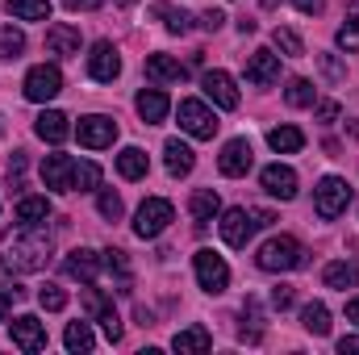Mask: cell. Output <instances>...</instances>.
Returning a JSON list of instances; mask_svg holds the SVG:
<instances>
[{
	"mask_svg": "<svg viewBox=\"0 0 359 355\" xmlns=\"http://www.w3.org/2000/svg\"><path fill=\"white\" fill-rule=\"evenodd\" d=\"M50 251H55V243L42 226H17L0 239V267L13 276H29L50 264Z\"/></svg>",
	"mask_w": 359,
	"mask_h": 355,
	"instance_id": "cell-1",
	"label": "cell"
},
{
	"mask_svg": "<svg viewBox=\"0 0 359 355\" xmlns=\"http://www.w3.org/2000/svg\"><path fill=\"white\" fill-rule=\"evenodd\" d=\"M255 264L264 267V272H292V267L305 264V247H301L292 234H276V239H268V243L259 247Z\"/></svg>",
	"mask_w": 359,
	"mask_h": 355,
	"instance_id": "cell-2",
	"label": "cell"
},
{
	"mask_svg": "<svg viewBox=\"0 0 359 355\" xmlns=\"http://www.w3.org/2000/svg\"><path fill=\"white\" fill-rule=\"evenodd\" d=\"M347 205H351V184H347V180L343 176L318 180V188H313V209H318V217L334 222L339 213H347Z\"/></svg>",
	"mask_w": 359,
	"mask_h": 355,
	"instance_id": "cell-3",
	"label": "cell"
},
{
	"mask_svg": "<svg viewBox=\"0 0 359 355\" xmlns=\"http://www.w3.org/2000/svg\"><path fill=\"white\" fill-rule=\"evenodd\" d=\"M172 217H176L172 201H163V196H147V201L138 205V213H134V234H138V239H159V234L172 226Z\"/></svg>",
	"mask_w": 359,
	"mask_h": 355,
	"instance_id": "cell-4",
	"label": "cell"
},
{
	"mask_svg": "<svg viewBox=\"0 0 359 355\" xmlns=\"http://www.w3.org/2000/svg\"><path fill=\"white\" fill-rule=\"evenodd\" d=\"M59 92H63V72H59L55 63H38V67L25 72V100L46 105V100H55Z\"/></svg>",
	"mask_w": 359,
	"mask_h": 355,
	"instance_id": "cell-5",
	"label": "cell"
},
{
	"mask_svg": "<svg viewBox=\"0 0 359 355\" xmlns=\"http://www.w3.org/2000/svg\"><path fill=\"white\" fill-rule=\"evenodd\" d=\"M217 113L205 105V100H180V130L192 134V138H213L217 134Z\"/></svg>",
	"mask_w": 359,
	"mask_h": 355,
	"instance_id": "cell-6",
	"label": "cell"
},
{
	"mask_svg": "<svg viewBox=\"0 0 359 355\" xmlns=\"http://www.w3.org/2000/svg\"><path fill=\"white\" fill-rule=\"evenodd\" d=\"M217 230H222V239H226V247H247L251 243V234L259 230V222H255V209H226L222 213V222H217Z\"/></svg>",
	"mask_w": 359,
	"mask_h": 355,
	"instance_id": "cell-7",
	"label": "cell"
},
{
	"mask_svg": "<svg viewBox=\"0 0 359 355\" xmlns=\"http://www.w3.org/2000/svg\"><path fill=\"white\" fill-rule=\"evenodd\" d=\"M192 267H196V280H201L205 293L217 297V293L230 288V267H226L222 255H213V251H196V255H192Z\"/></svg>",
	"mask_w": 359,
	"mask_h": 355,
	"instance_id": "cell-8",
	"label": "cell"
},
{
	"mask_svg": "<svg viewBox=\"0 0 359 355\" xmlns=\"http://www.w3.org/2000/svg\"><path fill=\"white\" fill-rule=\"evenodd\" d=\"M8 335H13V347L25 355H38L46 351V322H38L34 314H21L8 322Z\"/></svg>",
	"mask_w": 359,
	"mask_h": 355,
	"instance_id": "cell-9",
	"label": "cell"
},
{
	"mask_svg": "<svg viewBox=\"0 0 359 355\" xmlns=\"http://www.w3.org/2000/svg\"><path fill=\"white\" fill-rule=\"evenodd\" d=\"M76 138H80V147H88V151H104V147H113V138H117V121H113V117H100V113L80 117Z\"/></svg>",
	"mask_w": 359,
	"mask_h": 355,
	"instance_id": "cell-10",
	"label": "cell"
},
{
	"mask_svg": "<svg viewBox=\"0 0 359 355\" xmlns=\"http://www.w3.org/2000/svg\"><path fill=\"white\" fill-rule=\"evenodd\" d=\"M251 163H255V151H251V142L247 138H230L226 147H222V155H217V168H222V176L238 180L251 172Z\"/></svg>",
	"mask_w": 359,
	"mask_h": 355,
	"instance_id": "cell-11",
	"label": "cell"
},
{
	"mask_svg": "<svg viewBox=\"0 0 359 355\" xmlns=\"http://www.w3.org/2000/svg\"><path fill=\"white\" fill-rule=\"evenodd\" d=\"M88 76L96 84H113L117 76H121V55H117V46L113 42H96L88 55Z\"/></svg>",
	"mask_w": 359,
	"mask_h": 355,
	"instance_id": "cell-12",
	"label": "cell"
},
{
	"mask_svg": "<svg viewBox=\"0 0 359 355\" xmlns=\"http://www.w3.org/2000/svg\"><path fill=\"white\" fill-rule=\"evenodd\" d=\"M201 88H205V96L217 105V109H238V84H234V76H226V72H205L201 76Z\"/></svg>",
	"mask_w": 359,
	"mask_h": 355,
	"instance_id": "cell-13",
	"label": "cell"
},
{
	"mask_svg": "<svg viewBox=\"0 0 359 355\" xmlns=\"http://www.w3.org/2000/svg\"><path fill=\"white\" fill-rule=\"evenodd\" d=\"M259 184H264V192L280 196V201H292V196H297V172H292L288 163H268V168L259 172Z\"/></svg>",
	"mask_w": 359,
	"mask_h": 355,
	"instance_id": "cell-14",
	"label": "cell"
},
{
	"mask_svg": "<svg viewBox=\"0 0 359 355\" xmlns=\"http://www.w3.org/2000/svg\"><path fill=\"white\" fill-rule=\"evenodd\" d=\"M46 55H55V59H72V55H80V29L67 25V21L50 25V29H46Z\"/></svg>",
	"mask_w": 359,
	"mask_h": 355,
	"instance_id": "cell-15",
	"label": "cell"
},
{
	"mask_svg": "<svg viewBox=\"0 0 359 355\" xmlns=\"http://www.w3.org/2000/svg\"><path fill=\"white\" fill-rule=\"evenodd\" d=\"M247 80H251L255 88H271V84L280 80V55H271V51H255V55L247 59Z\"/></svg>",
	"mask_w": 359,
	"mask_h": 355,
	"instance_id": "cell-16",
	"label": "cell"
},
{
	"mask_svg": "<svg viewBox=\"0 0 359 355\" xmlns=\"http://www.w3.org/2000/svg\"><path fill=\"white\" fill-rule=\"evenodd\" d=\"M134 109H138V117H142L147 126H159V121L168 117L172 100H168V92L163 88H142L138 96H134Z\"/></svg>",
	"mask_w": 359,
	"mask_h": 355,
	"instance_id": "cell-17",
	"label": "cell"
},
{
	"mask_svg": "<svg viewBox=\"0 0 359 355\" xmlns=\"http://www.w3.org/2000/svg\"><path fill=\"white\" fill-rule=\"evenodd\" d=\"M34 134H38L42 142H50V147H59V142H67L72 126H67V117H63L59 109H42L38 121H34Z\"/></svg>",
	"mask_w": 359,
	"mask_h": 355,
	"instance_id": "cell-18",
	"label": "cell"
},
{
	"mask_svg": "<svg viewBox=\"0 0 359 355\" xmlns=\"http://www.w3.org/2000/svg\"><path fill=\"white\" fill-rule=\"evenodd\" d=\"M63 272H67L72 280H80V284H96L100 260H96V251H88V247H76V251L63 260Z\"/></svg>",
	"mask_w": 359,
	"mask_h": 355,
	"instance_id": "cell-19",
	"label": "cell"
},
{
	"mask_svg": "<svg viewBox=\"0 0 359 355\" xmlns=\"http://www.w3.org/2000/svg\"><path fill=\"white\" fill-rule=\"evenodd\" d=\"M188 213H192V222H196V230H205L217 213H222V201H217V192L213 188H196L192 192V201H188Z\"/></svg>",
	"mask_w": 359,
	"mask_h": 355,
	"instance_id": "cell-20",
	"label": "cell"
},
{
	"mask_svg": "<svg viewBox=\"0 0 359 355\" xmlns=\"http://www.w3.org/2000/svg\"><path fill=\"white\" fill-rule=\"evenodd\" d=\"M72 155H46V163H42V180H46V188H55V192H72Z\"/></svg>",
	"mask_w": 359,
	"mask_h": 355,
	"instance_id": "cell-21",
	"label": "cell"
},
{
	"mask_svg": "<svg viewBox=\"0 0 359 355\" xmlns=\"http://www.w3.org/2000/svg\"><path fill=\"white\" fill-rule=\"evenodd\" d=\"M322 284H326V288H339V293L359 288V264H355V260H334V264H326Z\"/></svg>",
	"mask_w": 359,
	"mask_h": 355,
	"instance_id": "cell-22",
	"label": "cell"
},
{
	"mask_svg": "<svg viewBox=\"0 0 359 355\" xmlns=\"http://www.w3.org/2000/svg\"><path fill=\"white\" fill-rule=\"evenodd\" d=\"M147 76H151L155 84H180V80L188 76V67H184L180 59H172V55H151V59H147Z\"/></svg>",
	"mask_w": 359,
	"mask_h": 355,
	"instance_id": "cell-23",
	"label": "cell"
},
{
	"mask_svg": "<svg viewBox=\"0 0 359 355\" xmlns=\"http://www.w3.org/2000/svg\"><path fill=\"white\" fill-rule=\"evenodd\" d=\"M163 163H168V172H172V176H188V172L196 168V155H192V147H188V142L168 138V142H163Z\"/></svg>",
	"mask_w": 359,
	"mask_h": 355,
	"instance_id": "cell-24",
	"label": "cell"
},
{
	"mask_svg": "<svg viewBox=\"0 0 359 355\" xmlns=\"http://www.w3.org/2000/svg\"><path fill=\"white\" fill-rule=\"evenodd\" d=\"M172 347H176L180 355H205L213 347V335H209L205 326H184V330H176Z\"/></svg>",
	"mask_w": 359,
	"mask_h": 355,
	"instance_id": "cell-25",
	"label": "cell"
},
{
	"mask_svg": "<svg viewBox=\"0 0 359 355\" xmlns=\"http://www.w3.org/2000/svg\"><path fill=\"white\" fill-rule=\"evenodd\" d=\"M268 147L276 155H297L305 147V134L297 126H276V130H268Z\"/></svg>",
	"mask_w": 359,
	"mask_h": 355,
	"instance_id": "cell-26",
	"label": "cell"
},
{
	"mask_svg": "<svg viewBox=\"0 0 359 355\" xmlns=\"http://www.w3.org/2000/svg\"><path fill=\"white\" fill-rule=\"evenodd\" d=\"M50 217V201L46 196H21L17 201V222L21 226H42Z\"/></svg>",
	"mask_w": 359,
	"mask_h": 355,
	"instance_id": "cell-27",
	"label": "cell"
},
{
	"mask_svg": "<svg viewBox=\"0 0 359 355\" xmlns=\"http://www.w3.org/2000/svg\"><path fill=\"white\" fill-rule=\"evenodd\" d=\"M301 326H305L309 335L326 339V335H330V309H326L322 301H309V305L301 309Z\"/></svg>",
	"mask_w": 359,
	"mask_h": 355,
	"instance_id": "cell-28",
	"label": "cell"
},
{
	"mask_svg": "<svg viewBox=\"0 0 359 355\" xmlns=\"http://www.w3.org/2000/svg\"><path fill=\"white\" fill-rule=\"evenodd\" d=\"M151 17H163V25H168V34H188V29H192V17H188L184 8H172L168 0H159V4H151Z\"/></svg>",
	"mask_w": 359,
	"mask_h": 355,
	"instance_id": "cell-29",
	"label": "cell"
},
{
	"mask_svg": "<svg viewBox=\"0 0 359 355\" xmlns=\"http://www.w3.org/2000/svg\"><path fill=\"white\" fill-rule=\"evenodd\" d=\"M147 168H151V163H147V151H138V147H126V151L117 155V172L126 180H142Z\"/></svg>",
	"mask_w": 359,
	"mask_h": 355,
	"instance_id": "cell-30",
	"label": "cell"
},
{
	"mask_svg": "<svg viewBox=\"0 0 359 355\" xmlns=\"http://www.w3.org/2000/svg\"><path fill=\"white\" fill-rule=\"evenodd\" d=\"M8 13L17 21H50V0H8Z\"/></svg>",
	"mask_w": 359,
	"mask_h": 355,
	"instance_id": "cell-31",
	"label": "cell"
},
{
	"mask_svg": "<svg viewBox=\"0 0 359 355\" xmlns=\"http://www.w3.org/2000/svg\"><path fill=\"white\" fill-rule=\"evenodd\" d=\"M63 343H67V351L88 355L92 347H96V339H92V326H88V322H67V330H63Z\"/></svg>",
	"mask_w": 359,
	"mask_h": 355,
	"instance_id": "cell-32",
	"label": "cell"
},
{
	"mask_svg": "<svg viewBox=\"0 0 359 355\" xmlns=\"http://www.w3.org/2000/svg\"><path fill=\"white\" fill-rule=\"evenodd\" d=\"M96 188H100V168L88 163V159L76 163L72 168V192H96Z\"/></svg>",
	"mask_w": 359,
	"mask_h": 355,
	"instance_id": "cell-33",
	"label": "cell"
},
{
	"mask_svg": "<svg viewBox=\"0 0 359 355\" xmlns=\"http://www.w3.org/2000/svg\"><path fill=\"white\" fill-rule=\"evenodd\" d=\"M271 46H276L280 55H288V59H301V55H305V42H301L292 29H284V25H276V34H271Z\"/></svg>",
	"mask_w": 359,
	"mask_h": 355,
	"instance_id": "cell-34",
	"label": "cell"
},
{
	"mask_svg": "<svg viewBox=\"0 0 359 355\" xmlns=\"http://www.w3.org/2000/svg\"><path fill=\"white\" fill-rule=\"evenodd\" d=\"M284 100H288L292 109H309V105H313V84H309V80H301V76H297V80H288Z\"/></svg>",
	"mask_w": 359,
	"mask_h": 355,
	"instance_id": "cell-35",
	"label": "cell"
},
{
	"mask_svg": "<svg viewBox=\"0 0 359 355\" xmlns=\"http://www.w3.org/2000/svg\"><path fill=\"white\" fill-rule=\"evenodd\" d=\"M104 267L117 272V293H130V260H126V251H104Z\"/></svg>",
	"mask_w": 359,
	"mask_h": 355,
	"instance_id": "cell-36",
	"label": "cell"
},
{
	"mask_svg": "<svg viewBox=\"0 0 359 355\" xmlns=\"http://www.w3.org/2000/svg\"><path fill=\"white\" fill-rule=\"evenodd\" d=\"M21 51H25V34H21V29H13V25H4V29H0V59H8V63H13Z\"/></svg>",
	"mask_w": 359,
	"mask_h": 355,
	"instance_id": "cell-37",
	"label": "cell"
},
{
	"mask_svg": "<svg viewBox=\"0 0 359 355\" xmlns=\"http://www.w3.org/2000/svg\"><path fill=\"white\" fill-rule=\"evenodd\" d=\"M38 305L50 309V314H59V309H67V293H63L59 284H42V288H38Z\"/></svg>",
	"mask_w": 359,
	"mask_h": 355,
	"instance_id": "cell-38",
	"label": "cell"
},
{
	"mask_svg": "<svg viewBox=\"0 0 359 355\" xmlns=\"http://www.w3.org/2000/svg\"><path fill=\"white\" fill-rule=\"evenodd\" d=\"M96 209H100V217H109V222H117V217H121V209H126V205H121V196H117V192H113V188H104V192H100V196H96Z\"/></svg>",
	"mask_w": 359,
	"mask_h": 355,
	"instance_id": "cell-39",
	"label": "cell"
},
{
	"mask_svg": "<svg viewBox=\"0 0 359 355\" xmlns=\"http://www.w3.org/2000/svg\"><path fill=\"white\" fill-rule=\"evenodd\" d=\"M334 42H339V51H347V55H355V51H359V21H347V25H339V34H334Z\"/></svg>",
	"mask_w": 359,
	"mask_h": 355,
	"instance_id": "cell-40",
	"label": "cell"
},
{
	"mask_svg": "<svg viewBox=\"0 0 359 355\" xmlns=\"http://www.w3.org/2000/svg\"><path fill=\"white\" fill-rule=\"evenodd\" d=\"M318 63H322V72H326L330 84H343V80H347V67H343L334 55H318Z\"/></svg>",
	"mask_w": 359,
	"mask_h": 355,
	"instance_id": "cell-41",
	"label": "cell"
},
{
	"mask_svg": "<svg viewBox=\"0 0 359 355\" xmlns=\"http://www.w3.org/2000/svg\"><path fill=\"white\" fill-rule=\"evenodd\" d=\"M96 322H100V330H104V339H109V343H121V318H117L113 309H104Z\"/></svg>",
	"mask_w": 359,
	"mask_h": 355,
	"instance_id": "cell-42",
	"label": "cell"
},
{
	"mask_svg": "<svg viewBox=\"0 0 359 355\" xmlns=\"http://www.w3.org/2000/svg\"><path fill=\"white\" fill-rule=\"evenodd\" d=\"M84 309H88L92 318H100V314H104V309H113V305L104 301V293H96V288L88 284V293H84Z\"/></svg>",
	"mask_w": 359,
	"mask_h": 355,
	"instance_id": "cell-43",
	"label": "cell"
},
{
	"mask_svg": "<svg viewBox=\"0 0 359 355\" xmlns=\"http://www.w3.org/2000/svg\"><path fill=\"white\" fill-rule=\"evenodd\" d=\"M17 297H25V288H17V284H13V288H0V322L13 314V301H17Z\"/></svg>",
	"mask_w": 359,
	"mask_h": 355,
	"instance_id": "cell-44",
	"label": "cell"
},
{
	"mask_svg": "<svg viewBox=\"0 0 359 355\" xmlns=\"http://www.w3.org/2000/svg\"><path fill=\"white\" fill-rule=\"evenodd\" d=\"M292 305V284H276L271 288V309H288Z\"/></svg>",
	"mask_w": 359,
	"mask_h": 355,
	"instance_id": "cell-45",
	"label": "cell"
},
{
	"mask_svg": "<svg viewBox=\"0 0 359 355\" xmlns=\"http://www.w3.org/2000/svg\"><path fill=\"white\" fill-rule=\"evenodd\" d=\"M201 25L213 34V29H222V25H226V13H222V8H209V13H201Z\"/></svg>",
	"mask_w": 359,
	"mask_h": 355,
	"instance_id": "cell-46",
	"label": "cell"
},
{
	"mask_svg": "<svg viewBox=\"0 0 359 355\" xmlns=\"http://www.w3.org/2000/svg\"><path fill=\"white\" fill-rule=\"evenodd\" d=\"M318 121H322V126H334V121H339V105H334V100H322V105H318Z\"/></svg>",
	"mask_w": 359,
	"mask_h": 355,
	"instance_id": "cell-47",
	"label": "cell"
},
{
	"mask_svg": "<svg viewBox=\"0 0 359 355\" xmlns=\"http://www.w3.org/2000/svg\"><path fill=\"white\" fill-rule=\"evenodd\" d=\"M292 4H297L301 13H309V17H318V13L326 8V0H292Z\"/></svg>",
	"mask_w": 359,
	"mask_h": 355,
	"instance_id": "cell-48",
	"label": "cell"
},
{
	"mask_svg": "<svg viewBox=\"0 0 359 355\" xmlns=\"http://www.w3.org/2000/svg\"><path fill=\"white\" fill-rule=\"evenodd\" d=\"M63 4H67L72 13H80V8H84V13H92V8H100L104 0H63Z\"/></svg>",
	"mask_w": 359,
	"mask_h": 355,
	"instance_id": "cell-49",
	"label": "cell"
},
{
	"mask_svg": "<svg viewBox=\"0 0 359 355\" xmlns=\"http://www.w3.org/2000/svg\"><path fill=\"white\" fill-rule=\"evenodd\" d=\"M339 351H343V355L359 351V335H347V339H339Z\"/></svg>",
	"mask_w": 359,
	"mask_h": 355,
	"instance_id": "cell-50",
	"label": "cell"
},
{
	"mask_svg": "<svg viewBox=\"0 0 359 355\" xmlns=\"http://www.w3.org/2000/svg\"><path fill=\"white\" fill-rule=\"evenodd\" d=\"M347 318L359 326V297H351V301H347Z\"/></svg>",
	"mask_w": 359,
	"mask_h": 355,
	"instance_id": "cell-51",
	"label": "cell"
},
{
	"mask_svg": "<svg viewBox=\"0 0 359 355\" xmlns=\"http://www.w3.org/2000/svg\"><path fill=\"white\" fill-rule=\"evenodd\" d=\"M276 4H280V0H264V8H276Z\"/></svg>",
	"mask_w": 359,
	"mask_h": 355,
	"instance_id": "cell-52",
	"label": "cell"
},
{
	"mask_svg": "<svg viewBox=\"0 0 359 355\" xmlns=\"http://www.w3.org/2000/svg\"><path fill=\"white\" fill-rule=\"evenodd\" d=\"M121 4H134V0H121Z\"/></svg>",
	"mask_w": 359,
	"mask_h": 355,
	"instance_id": "cell-53",
	"label": "cell"
}]
</instances>
